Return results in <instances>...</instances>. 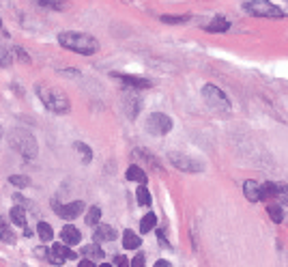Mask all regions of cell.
Returning <instances> with one entry per match:
<instances>
[{"mask_svg":"<svg viewBox=\"0 0 288 267\" xmlns=\"http://www.w3.org/2000/svg\"><path fill=\"white\" fill-rule=\"evenodd\" d=\"M58 43L64 50H71L76 54H84V56H90L97 52L99 43L95 37L86 33H60L58 35Z\"/></svg>","mask_w":288,"mask_h":267,"instance_id":"1","label":"cell"},{"mask_svg":"<svg viewBox=\"0 0 288 267\" xmlns=\"http://www.w3.org/2000/svg\"><path fill=\"white\" fill-rule=\"evenodd\" d=\"M37 93H39V99L41 104L48 108V110H52L56 114H67L69 112V99L64 95L62 91H56L52 86H37Z\"/></svg>","mask_w":288,"mask_h":267,"instance_id":"2","label":"cell"},{"mask_svg":"<svg viewBox=\"0 0 288 267\" xmlns=\"http://www.w3.org/2000/svg\"><path fill=\"white\" fill-rule=\"evenodd\" d=\"M11 144L26 160L37 157V140H34V136L28 132V129H16V132H11Z\"/></svg>","mask_w":288,"mask_h":267,"instance_id":"3","label":"cell"},{"mask_svg":"<svg viewBox=\"0 0 288 267\" xmlns=\"http://www.w3.org/2000/svg\"><path fill=\"white\" fill-rule=\"evenodd\" d=\"M202 97H204L206 106L215 112H230V108H232L230 106V99L224 95V91L218 89L215 84H204L202 86Z\"/></svg>","mask_w":288,"mask_h":267,"instance_id":"4","label":"cell"},{"mask_svg":"<svg viewBox=\"0 0 288 267\" xmlns=\"http://www.w3.org/2000/svg\"><path fill=\"white\" fill-rule=\"evenodd\" d=\"M243 9L256 18H284V11L278 5L269 3V0H248L243 5Z\"/></svg>","mask_w":288,"mask_h":267,"instance_id":"5","label":"cell"},{"mask_svg":"<svg viewBox=\"0 0 288 267\" xmlns=\"http://www.w3.org/2000/svg\"><path fill=\"white\" fill-rule=\"evenodd\" d=\"M146 129L155 136H166L172 129V119L166 117L164 112H153L146 119Z\"/></svg>","mask_w":288,"mask_h":267,"instance_id":"6","label":"cell"},{"mask_svg":"<svg viewBox=\"0 0 288 267\" xmlns=\"http://www.w3.org/2000/svg\"><path fill=\"white\" fill-rule=\"evenodd\" d=\"M168 160L174 164L178 170H183V172H202L204 170L202 162L194 160V157H190V155H183V153H170Z\"/></svg>","mask_w":288,"mask_h":267,"instance_id":"7","label":"cell"},{"mask_svg":"<svg viewBox=\"0 0 288 267\" xmlns=\"http://www.w3.org/2000/svg\"><path fill=\"white\" fill-rule=\"evenodd\" d=\"M67 258H76V252H71L67 243H54L52 248L48 250V261L52 265H64Z\"/></svg>","mask_w":288,"mask_h":267,"instance_id":"8","label":"cell"},{"mask_svg":"<svg viewBox=\"0 0 288 267\" xmlns=\"http://www.w3.org/2000/svg\"><path fill=\"white\" fill-rule=\"evenodd\" d=\"M82 211H84V203H82V200H74V203H67V205L58 207L60 218H64V220H76V218H80Z\"/></svg>","mask_w":288,"mask_h":267,"instance_id":"9","label":"cell"},{"mask_svg":"<svg viewBox=\"0 0 288 267\" xmlns=\"http://www.w3.org/2000/svg\"><path fill=\"white\" fill-rule=\"evenodd\" d=\"M123 106H125V112L129 119H136L142 110V99L138 95H134V93H127L123 97Z\"/></svg>","mask_w":288,"mask_h":267,"instance_id":"10","label":"cell"},{"mask_svg":"<svg viewBox=\"0 0 288 267\" xmlns=\"http://www.w3.org/2000/svg\"><path fill=\"white\" fill-rule=\"evenodd\" d=\"M112 78H118L120 82H125L132 89H150V80L148 78H140V76H123V74H112Z\"/></svg>","mask_w":288,"mask_h":267,"instance_id":"11","label":"cell"},{"mask_svg":"<svg viewBox=\"0 0 288 267\" xmlns=\"http://www.w3.org/2000/svg\"><path fill=\"white\" fill-rule=\"evenodd\" d=\"M92 239H95V243L114 241V239H116V230H114L112 226H108V224H97L95 233H92Z\"/></svg>","mask_w":288,"mask_h":267,"instance_id":"12","label":"cell"},{"mask_svg":"<svg viewBox=\"0 0 288 267\" xmlns=\"http://www.w3.org/2000/svg\"><path fill=\"white\" fill-rule=\"evenodd\" d=\"M60 237H62V243H67V246H76V243H80L82 233H80V230H78L76 226L67 224V226H62Z\"/></svg>","mask_w":288,"mask_h":267,"instance_id":"13","label":"cell"},{"mask_svg":"<svg viewBox=\"0 0 288 267\" xmlns=\"http://www.w3.org/2000/svg\"><path fill=\"white\" fill-rule=\"evenodd\" d=\"M9 218H4V215H0V241L4 243H16V233H13V228L9 226Z\"/></svg>","mask_w":288,"mask_h":267,"instance_id":"14","label":"cell"},{"mask_svg":"<svg viewBox=\"0 0 288 267\" xmlns=\"http://www.w3.org/2000/svg\"><path fill=\"white\" fill-rule=\"evenodd\" d=\"M243 192H246V198L250 200V203H258L260 200V185H258V181H246L243 183Z\"/></svg>","mask_w":288,"mask_h":267,"instance_id":"15","label":"cell"},{"mask_svg":"<svg viewBox=\"0 0 288 267\" xmlns=\"http://www.w3.org/2000/svg\"><path fill=\"white\" fill-rule=\"evenodd\" d=\"M125 177H127V181H134V183H140V185L146 183V175H144V170L140 168V166H136V164L129 166Z\"/></svg>","mask_w":288,"mask_h":267,"instance_id":"16","label":"cell"},{"mask_svg":"<svg viewBox=\"0 0 288 267\" xmlns=\"http://www.w3.org/2000/svg\"><path fill=\"white\" fill-rule=\"evenodd\" d=\"M9 220L13 222V224H18V226H26V209L22 207V205H16V207H11V211H9Z\"/></svg>","mask_w":288,"mask_h":267,"instance_id":"17","label":"cell"},{"mask_svg":"<svg viewBox=\"0 0 288 267\" xmlns=\"http://www.w3.org/2000/svg\"><path fill=\"white\" fill-rule=\"evenodd\" d=\"M140 243H142V239H140L138 233H134V230H125L123 233V248L125 250H138Z\"/></svg>","mask_w":288,"mask_h":267,"instance_id":"18","label":"cell"},{"mask_svg":"<svg viewBox=\"0 0 288 267\" xmlns=\"http://www.w3.org/2000/svg\"><path fill=\"white\" fill-rule=\"evenodd\" d=\"M278 196V185L276 183H271V181H267V183H262L260 185V200H273Z\"/></svg>","mask_w":288,"mask_h":267,"instance_id":"19","label":"cell"},{"mask_svg":"<svg viewBox=\"0 0 288 267\" xmlns=\"http://www.w3.org/2000/svg\"><path fill=\"white\" fill-rule=\"evenodd\" d=\"M82 254L86 258H90V261H102V258H104V250L99 248V243H92V246L82 248Z\"/></svg>","mask_w":288,"mask_h":267,"instance_id":"20","label":"cell"},{"mask_svg":"<svg viewBox=\"0 0 288 267\" xmlns=\"http://www.w3.org/2000/svg\"><path fill=\"white\" fill-rule=\"evenodd\" d=\"M228 28H230V22H228V20H224V18H215L211 24L206 26V31H208V33H226Z\"/></svg>","mask_w":288,"mask_h":267,"instance_id":"21","label":"cell"},{"mask_svg":"<svg viewBox=\"0 0 288 267\" xmlns=\"http://www.w3.org/2000/svg\"><path fill=\"white\" fill-rule=\"evenodd\" d=\"M37 233H39V237H41V241H43V243L54 239V228L50 226L48 222H39V224H37Z\"/></svg>","mask_w":288,"mask_h":267,"instance_id":"22","label":"cell"},{"mask_svg":"<svg viewBox=\"0 0 288 267\" xmlns=\"http://www.w3.org/2000/svg\"><path fill=\"white\" fill-rule=\"evenodd\" d=\"M157 226V215L155 213H146L140 222V233H150Z\"/></svg>","mask_w":288,"mask_h":267,"instance_id":"23","label":"cell"},{"mask_svg":"<svg viewBox=\"0 0 288 267\" xmlns=\"http://www.w3.org/2000/svg\"><path fill=\"white\" fill-rule=\"evenodd\" d=\"M99 220H102V209H99L97 205H92L88 209V213H86V224H88V226H97Z\"/></svg>","mask_w":288,"mask_h":267,"instance_id":"24","label":"cell"},{"mask_svg":"<svg viewBox=\"0 0 288 267\" xmlns=\"http://www.w3.org/2000/svg\"><path fill=\"white\" fill-rule=\"evenodd\" d=\"M267 213H269V218L276 222V224H280V222L284 220V211H282V207H280V205L267 203Z\"/></svg>","mask_w":288,"mask_h":267,"instance_id":"25","label":"cell"},{"mask_svg":"<svg viewBox=\"0 0 288 267\" xmlns=\"http://www.w3.org/2000/svg\"><path fill=\"white\" fill-rule=\"evenodd\" d=\"M76 151L82 155V162L84 164H90V160H92V151H90V147L86 142H76Z\"/></svg>","mask_w":288,"mask_h":267,"instance_id":"26","label":"cell"},{"mask_svg":"<svg viewBox=\"0 0 288 267\" xmlns=\"http://www.w3.org/2000/svg\"><path fill=\"white\" fill-rule=\"evenodd\" d=\"M136 196H138L140 205H150V192H148L146 185H140L138 190H136Z\"/></svg>","mask_w":288,"mask_h":267,"instance_id":"27","label":"cell"},{"mask_svg":"<svg viewBox=\"0 0 288 267\" xmlns=\"http://www.w3.org/2000/svg\"><path fill=\"white\" fill-rule=\"evenodd\" d=\"M11 61H13L11 50L6 48V46H0V67H9Z\"/></svg>","mask_w":288,"mask_h":267,"instance_id":"28","label":"cell"},{"mask_svg":"<svg viewBox=\"0 0 288 267\" xmlns=\"http://www.w3.org/2000/svg\"><path fill=\"white\" fill-rule=\"evenodd\" d=\"M41 7H46V9H54V11H62L64 7V0H37Z\"/></svg>","mask_w":288,"mask_h":267,"instance_id":"29","label":"cell"},{"mask_svg":"<svg viewBox=\"0 0 288 267\" xmlns=\"http://www.w3.org/2000/svg\"><path fill=\"white\" fill-rule=\"evenodd\" d=\"M164 24H185L190 22V16H162Z\"/></svg>","mask_w":288,"mask_h":267,"instance_id":"30","label":"cell"},{"mask_svg":"<svg viewBox=\"0 0 288 267\" xmlns=\"http://www.w3.org/2000/svg\"><path fill=\"white\" fill-rule=\"evenodd\" d=\"M9 183L16 185V187H28V183H30V179L24 177V175H11L9 177Z\"/></svg>","mask_w":288,"mask_h":267,"instance_id":"31","label":"cell"},{"mask_svg":"<svg viewBox=\"0 0 288 267\" xmlns=\"http://www.w3.org/2000/svg\"><path fill=\"white\" fill-rule=\"evenodd\" d=\"M129 267H146V263H144V254L140 252V254H136L132 261H129Z\"/></svg>","mask_w":288,"mask_h":267,"instance_id":"32","label":"cell"},{"mask_svg":"<svg viewBox=\"0 0 288 267\" xmlns=\"http://www.w3.org/2000/svg\"><path fill=\"white\" fill-rule=\"evenodd\" d=\"M114 265H116V267H129V258L123 256V254H118V256H114Z\"/></svg>","mask_w":288,"mask_h":267,"instance_id":"33","label":"cell"},{"mask_svg":"<svg viewBox=\"0 0 288 267\" xmlns=\"http://www.w3.org/2000/svg\"><path fill=\"white\" fill-rule=\"evenodd\" d=\"M13 52H16V54L20 56V61H22V63H30V56H28L22 48H13Z\"/></svg>","mask_w":288,"mask_h":267,"instance_id":"34","label":"cell"},{"mask_svg":"<svg viewBox=\"0 0 288 267\" xmlns=\"http://www.w3.org/2000/svg\"><path fill=\"white\" fill-rule=\"evenodd\" d=\"M78 267H97L95 261H90V258H82L80 263H78Z\"/></svg>","mask_w":288,"mask_h":267,"instance_id":"35","label":"cell"},{"mask_svg":"<svg viewBox=\"0 0 288 267\" xmlns=\"http://www.w3.org/2000/svg\"><path fill=\"white\" fill-rule=\"evenodd\" d=\"M157 237H160L162 243H168V239H166V228H160V230H157Z\"/></svg>","mask_w":288,"mask_h":267,"instance_id":"36","label":"cell"},{"mask_svg":"<svg viewBox=\"0 0 288 267\" xmlns=\"http://www.w3.org/2000/svg\"><path fill=\"white\" fill-rule=\"evenodd\" d=\"M155 267H172V263L170 261H164V258H162V261L155 263Z\"/></svg>","mask_w":288,"mask_h":267,"instance_id":"37","label":"cell"},{"mask_svg":"<svg viewBox=\"0 0 288 267\" xmlns=\"http://www.w3.org/2000/svg\"><path fill=\"white\" fill-rule=\"evenodd\" d=\"M62 74H64V76H78V71H76V69H64Z\"/></svg>","mask_w":288,"mask_h":267,"instance_id":"38","label":"cell"},{"mask_svg":"<svg viewBox=\"0 0 288 267\" xmlns=\"http://www.w3.org/2000/svg\"><path fill=\"white\" fill-rule=\"evenodd\" d=\"M32 235V230H30V226H24V237H30Z\"/></svg>","mask_w":288,"mask_h":267,"instance_id":"39","label":"cell"},{"mask_svg":"<svg viewBox=\"0 0 288 267\" xmlns=\"http://www.w3.org/2000/svg\"><path fill=\"white\" fill-rule=\"evenodd\" d=\"M99 267H114V265H110V263H102V265H99Z\"/></svg>","mask_w":288,"mask_h":267,"instance_id":"40","label":"cell"},{"mask_svg":"<svg viewBox=\"0 0 288 267\" xmlns=\"http://www.w3.org/2000/svg\"><path fill=\"white\" fill-rule=\"evenodd\" d=\"M0 138H2V127H0Z\"/></svg>","mask_w":288,"mask_h":267,"instance_id":"41","label":"cell"},{"mask_svg":"<svg viewBox=\"0 0 288 267\" xmlns=\"http://www.w3.org/2000/svg\"><path fill=\"white\" fill-rule=\"evenodd\" d=\"M0 31H2V22H0Z\"/></svg>","mask_w":288,"mask_h":267,"instance_id":"42","label":"cell"}]
</instances>
